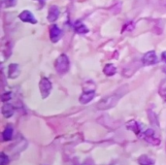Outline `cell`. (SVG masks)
I'll use <instances>...</instances> for the list:
<instances>
[{"instance_id":"e0dca14e","label":"cell","mask_w":166,"mask_h":165,"mask_svg":"<svg viewBox=\"0 0 166 165\" xmlns=\"http://www.w3.org/2000/svg\"><path fill=\"white\" fill-rule=\"evenodd\" d=\"M10 163V158L5 153H1V156H0V165H9Z\"/></svg>"},{"instance_id":"7a4b0ae2","label":"cell","mask_w":166,"mask_h":165,"mask_svg":"<svg viewBox=\"0 0 166 165\" xmlns=\"http://www.w3.org/2000/svg\"><path fill=\"white\" fill-rule=\"evenodd\" d=\"M55 68L58 74L60 75L66 74L69 71V68H70V61H69L68 56L64 54L60 55L55 62Z\"/></svg>"},{"instance_id":"d4e9b609","label":"cell","mask_w":166,"mask_h":165,"mask_svg":"<svg viewBox=\"0 0 166 165\" xmlns=\"http://www.w3.org/2000/svg\"><path fill=\"white\" fill-rule=\"evenodd\" d=\"M164 99H165V100H166V96H164Z\"/></svg>"},{"instance_id":"cb8c5ba5","label":"cell","mask_w":166,"mask_h":165,"mask_svg":"<svg viewBox=\"0 0 166 165\" xmlns=\"http://www.w3.org/2000/svg\"><path fill=\"white\" fill-rule=\"evenodd\" d=\"M38 1H40V2H44V0H38Z\"/></svg>"},{"instance_id":"5bb4252c","label":"cell","mask_w":166,"mask_h":165,"mask_svg":"<svg viewBox=\"0 0 166 165\" xmlns=\"http://www.w3.org/2000/svg\"><path fill=\"white\" fill-rule=\"evenodd\" d=\"M13 133H14V128L11 125H8L2 133V137H3V141H10L12 137H13Z\"/></svg>"},{"instance_id":"8fae6325","label":"cell","mask_w":166,"mask_h":165,"mask_svg":"<svg viewBox=\"0 0 166 165\" xmlns=\"http://www.w3.org/2000/svg\"><path fill=\"white\" fill-rule=\"evenodd\" d=\"M126 127L127 129L131 130V131H133L135 134L137 135H141L142 134V131H141V126H140V124L137 123V121L135 120H130L128 121V123L126 124Z\"/></svg>"},{"instance_id":"7402d4cb","label":"cell","mask_w":166,"mask_h":165,"mask_svg":"<svg viewBox=\"0 0 166 165\" xmlns=\"http://www.w3.org/2000/svg\"><path fill=\"white\" fill-rule=\"evenodd\" d=\"M161 58H162V60H163V62L166 63V51H163V53L161 54Z\"/></svg>"},{"instance_id":"2e32d148","label":"cell","mask_w":166,"mask_h":165,"mask_svg":"<svg viewBox=\"0 0 166 165\" xmlns=\"http://www.w3.org/2000/svg\"><path fill=\"white\" fill-rule=\"evenodd\" d=\"M103 72H104V74L106 75V76H113V75L116 74L117 68L115 67V65H114V64L110 63V64H107L106 66L104 67Z\"/></svg>"},{"instance_id":"8992f818","label":"cell","mask_w":166,"mask_h":165,"mask_svg":"<svg viewBox=\"0 0 166 165\" xmlns=\"http://www.w3.org/2000/svg\"><path fill=\"white\" fill-rule=\"evenodd\" d=\"M19 18L23 22H28V23H31V24H36L37 23L36 18H35L34 15L28 10H24L23 12H22L19 16Z\"/></svg>"},{"instance_id":"d6986e66","label":"cell","mask_w":166,"mask_h":165,"mask_svg":"<svg viewBox=\"0 0 166 165\" xmlns=\"http://www.w3.org/2000/svg\"><path fill=\"white\" fill-rule=\"evenodd\" d=\"M17 0H3V5L7 8H10V7H14L16 6Z\"/></svg>"},{"instance_id":"ac0fdd59","label":"cell","mask_w":166,"mask_h":165,"mask_svg":"<svg viewBox=\"0 0 166 165\" xmlns=\"http://www.w3.org/2000/svg\"><path fill=\"white\" fill-rule=\"evenodd\" d=\"M148 116H149V119H150V120H151L152 124L159 125V123H157V119H156V115L154 114L153 111L149 110V111H148Z\"/></svg>"},{"instance_id":"9a60e30c","label":"cell","mask_w":166,"mask_h":165,"mask_svg":"<svg viewBox=\"0 0 166 165\" xmlns=\"http://www.w3.org/2000/svg\"><path fill=\"white\" fill-rule=\"evenodd\" d=\"M138 163L140 165H154V160L146 154L141 155L138 158Z\"/></svg>"},{"instance_id":"6da1fadb","label":"cell","mask_w":166,"mask_h":165,"mask_svg":"<svg viewBox=\"0 0 166 165\" xmlns=\"http://www.w3.org/2000/svg\"><path fill=\"white\" fill-rule=\"evenodd\" d=\"M124 94V92H121V93L117 92V93L109 95V96L104 97L103 99H101L97 103L96 108H97L98 110H100V111H105V110H109L111 108H114L118 104L119 100L120 99V97Z\"/></svg>"},{"instance_id":"ffe728a7","label":"cell","mask_w":166,"mask_h":165,"mask_svg":"<svg viewBox=\"0 0 166 165\" xmlns=\"http://www.w3.org/2000/svg\"><path fill=\"white\" fill-rule=\"evenodd\" d=\"M12 98V92H4L2 95H1V100L2 102H8L9 100H10Z\"/></svg>"},{"instance_id":"5b68a950","label":"cell","mask_w":166,"mask_h":165,"mask_svg":"<svg viewBox=\"0 0 166 165\" xmlns=\"http://www.w3.org/2000/svg\"><path fill=\"white\" fill-rule=\"evenodd\" d=\"M157 61H159V59H157L156 54L154 51H150L146 53L142 58V63L145 66H150V65H154L156 64Z\"/></svg>"},{"instance_id":"277c9868","label":"cell","mask_w":166,"mask_h":165,"mask_svg":"<svg viewBox=\"0 0 166 165\" xmlns=\"http://www.w3.org/2000/svg\"><path fill=\"white\" fill-rule=\"evenodd\" d=\"M140 136H142L143 139H145L148 143L152 144L153 146H159L160 144V140L159 138L155 137V133H154V129L149 128V129L145 130L144 132H142V134Z\"/></svg>"},{"instance_id":"9c48e42d","label":"cell","mask_w":166,"mask_h":165,"mask_svg":"<svg viewBox=\"0 0 166 165\" xmlns=\"http://www.w3.org/2000/svg\"><path fill=\"white\" fill-rule=\"evenodd\" d=\"M95 97V91L93 90H85L83 92V94L80 96V102L82 104H87L90 103L93 98Z\"/></svg>"},{"instance_id":"603a6c76","label":"cell","mask_w":166,"mask_h":165,"mask_svg":"<svg viewBox=\"0 0 166 165\" xmlns=\"http://www.w3.org/2000/svg\"><path fill=\"white\" fill-rule=\"evenodd\" d=\"M162 71H163V72H164V73L166 74V65H165V66H164V67L162 68Z\"/></svg>"},{"instance_id":"4fadbf2b","label":"cell","mask_w":166,"mask_h":165,"mask_svg":"<svg viewBox=\"0 0 166 165\" xmlns=\"http://www.w3.org/2000/svg\"><path fill=\"white\" fill-rule=\"evenodd\" d=\"M74 28H75V31L79 34H85L89 32V28L85 27V24H84L81 22H76L74 24Z\"/></svg>"},{"instance_id":"7c38bea8","label":"cell","mask_w":166,"mask_h":165,"mask_svg":"<svg viewBox=\"0 0 166 165\" xmlns=\"http://www.w3.org/2000/svg\"><path fill=\"white\" fill-rule=\"evenodd\" d=\"M15 113V108L12 104L6 103L2 106V115L5 118H11Z\"/></svg>"},{"instance_id":"30bf717a","label":"cell","mask_w":166,"mask_h":165,"mask_svg":"<svg viewBox=\"0 0 166 165\" xmlns=\"http://www.w3.org/2000/svg\"><path fill=\"white\" fill-rule=\"evenodd\" d=\"M21 71H20V67L17 63H11L8 67V77L10 79H16L20 76Z\"/></svg>"},{"instance_id":"44dd1931","label":"cell","mask_w":166,"mask_h":165,"mask_svg":"<svg viewBox=\"0 0 166 165\" xmlns=\"http://www.w3.org/2000/svg\"><path fill=\"white\" fill-rule=\"evenodd\" d=\"M159 93H160V95L161 96H166V86H162V88L159 90Z\"/></svg>"},{"instance_id":"52a82bcc","label":"cell","mask_w":166,"mask_h":165,"mask_svg":"<svg viewBox=\"0 0 166 165\" xmlns=\"http://www.w3.org/2000/svg\"><path fill=\"white\" fill-rule=\"evenodd\" d=\"M62 30H61L56 24L52 25L50 29V38L51 40V42L56 43L58 40H60L61 36H62Z\"/></svg>"},{"instance_id":"3957f363","label":"cell","mask_w":166,"mask_h":165,"mask_svg":"<svg viewBox=\"0 0 166 165\" xmlns=\"http://www.w3.org/2000/svg\"><path fill=\"white\" fill-rule=\"evenodd\" d=\"M51 89H52L51 83L50 82L48 78H42L40 83H39V90H40V92L42 95V98H44V99L47 98L51 93Z\"/></svg>"},{"instance_id":"ba28073f","label":"cell","mask_w":166,"mask_h":165,"mask_svg":"<svg viewBox=\"0 0 166 165\" xmlns=\"http://www.w3.org/2000/svg\"><path fill=\"white\" fill-rule=\"evenodd\" d=\"M59 8L56 5H52L49 8V13L47 19L50 22H55L59 17Z\"/></svg>"}]
</instances>
